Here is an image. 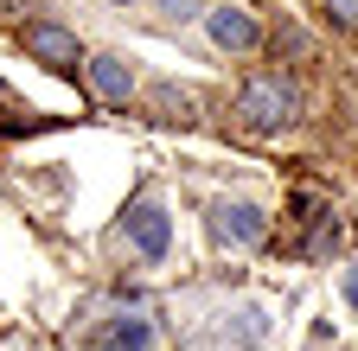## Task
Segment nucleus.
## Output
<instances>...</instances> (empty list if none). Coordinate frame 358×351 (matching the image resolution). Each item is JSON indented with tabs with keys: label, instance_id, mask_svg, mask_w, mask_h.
<instances>
[{
	"label": "nucleus",
	"instance_id": "nucleus-8",
	"mask_svg": "<svg viewBox=\"0 0 358 351\" xmlns=\"http://www.w3.org/2000/svg\"><path fill=\"white\" fill-rule=\"evenodd\" d=\"M166 20H205V0H154Z\"/></svg>",
	"mask_w": 358,
	"mask_h": 351
},
{
	"label": "nucleus",
	"instance_id": "nucleus-6",
	"mask_svg": "<svg viewBox=\"0 0 358 351\" xmlns=\"http://www.w3.org/2000/svg\"><path fill=\"white\" fill-rule=\"evenodd\" d=\"M83 77H90V90H96L103 103H128V90H134V64H128V58H115V52L83 58Z\"/></svg>",
	"mask_w": 358,
	"mask_h": 351
},
{
	"label": "nucleus",
	"instance_id": "nucleus-2",
	"mask_svg": "<svg viewBox=\"0 0 358 351\" xmlns=\"http://www.w3.org/2000/svg\"><path fill=\"white\" fill-rule=\"evenodd\" d=\"M211 237L231 243V249H256V243L268 237V217H262L256 204H243V198H217V204H211Z\"/></svg>",
	"mask_w": 358,
	"mask_h": 351
},
{
	"label": "nucleus",
	"instance_id": "nucleus-10",
	"mask_svg": "<svg viewBox=\"0 0 358 351\" xmlns=\"http://www.w3.org/2000/svg\"><path fill=\"white\" fill-rule=\"evenodd\" d=\"M339 287H345V300L358 306V269H345V281H339Z\"/></svg>",
	"mask_w": 358,
	"mask_h": 351
},
{
	"label": "nucleus",
	"instance_id": "nucleus-5",
	"mask_svg": "<svg viewBox=\"0 0 358 351\" xmlns=\"http://www.w3.org/2000/svg\"><path fill=\"white\" fill-rule=\"evenodd\" d=\"M20 38H26V52H32L38 64H52V70H77V64H83V52H77V32H64L58 20H32Z\"/></svg>",
	"mask_w": 358,
	"mask_h": 351
},
{
	"label": "nucleus",
	"instance_id": "nucleus-1",
	"mask_svg": "<svg viewBox=\"0 0 358 351\" xmlns=\"http://www.w3.org/2000/svg\"><path fill=\"white\" fill-rule=\"evenodd\" d=\"M301 115V90L288 77H250L243 96H237V121L250 128V135H275V128H288Z\"/></svg>",
	"mask_w": 358,
	"mask_h": 351
},
{
	"label": "nucleus",
	"instance_id": "nucleus-7",
	"mask_svg": "<svg viewBox=\"0 0 358 351\" xmlns=\"http://www.w3.org/2000/svg\"><path fill=\"white\" fill-rule=\"evenodd\" d=\"M96 351H154V320H141V313H122L103 338H96Z\"/></svg>",
	"mask_w": 358,
	"mask_h": 351
},
{
	"label": "nucleus",
	"instance_id": "nucleus-4",
	"mask_svg": "<svg viewBox=\"0 0 358 351\" xmlns=\"http://www.w3.org/2000/svg\"><path fill=\"white\" fill-rule=\"evenodd\" d=\"M122 230H128L134 255H148V262H160V255H166V243H173V224H166V211H160L154 198H134V204H128V217H122Z\"/></svg>",
	"mask_w": 358,
	"mask_h": 351
},
{
	"label": "nucleus",
	"instance_id": "nucleus-9",
	"mask_svg": "<svg viewBox=\"0 0 358 351\" xmlns=\"http://www.w3.org/2000/svg\"><path fill=\"white\" fill-rule=\"evenodd\" d=\"M327 13H333L339 26H358V0H327Z\"/></svg>",
	"mask_w": 358,
	"mask_h": 351
},
{
	"label": "nucleus",
	"instance_id": "nucleus-3",
	"mask_svg": "<svg viewBox=\"0 0 358 351\" xmlns=\"http://www.w3.org/2000/svg\"><path fill=\"white\" fill-rule=\"evenodd\" d=\"M205 32L217 52H256L262 45V26L250 7H237V0H224V7H205Z\"/></svg>",
	"mask_w": 358,
	"mask_h": 351
}]
</instances>
